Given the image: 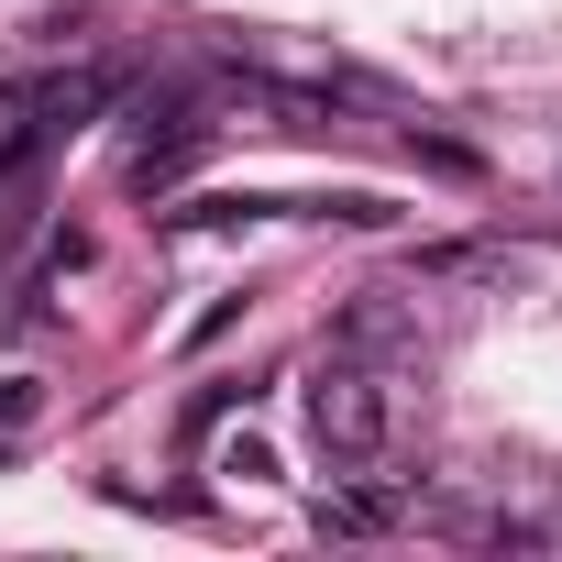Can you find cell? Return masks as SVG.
Returning <instances> with one entry per match:
<instances>
[{
	"instance_id": "1",
	"label": "cell",
	"mask_w": 562,
	"mask_h": 562,
	"mask_svg": "<svg viewBox=\"0 0 562 562\" xmlns=\"http://www.w3.org/2000/svg\"><path fill=\"white\" fill-rule=\"evenodd\" d=\"M310 441H321L331 474L386 463V441H397V397H386V375H375V364H321V375H310Z\"/></svg>"
},
{
	"instance_id": "2",
	"label": "cell",
	"mask_w": 562,
	"mask_h": 562,
	"mask_svg": "<svg viewBox=\"0 0 562 562\" xmlns=\"http://www.w3.org/2000/svg\"><path fill=\"white\" fill-rule=\"evenodd\" d=\"M232 111H265V133H331V122H342V111H331L321 89H288V78H254V67L232 78Z\"/></svg>"
},
{
	"instance_id": "3",
	"label": "cell",
	"mask_w": 562,
	"mask_h": 562,
	"mask_svg": "<svg viewBox=\"0 0 562 562\" xmlns=\"http://www.w3.org/2000/svg\"><path fill=\"white\" fill-rule=\"evenodd\" d=\"M122 100V67H67V78H45L34 89V111H45V133H78L89 111H111Z\"/></svg>"
},
{
	"instance_id": "4",
	"label": "cell",
	"mask_w": 562,
	"mask_h": 562,
	"mask_svg": "<svg viewBox=\"0 0 562 562\" xmlns=\"http://www.w3.org/2000/svg\"><path fill=\"white\" fill-rule=\"evenodd\" d=\"M386 518H397V507H386L375 485H342V496H321V507H310V529H321V540H375Z\"/></svg>"
},
{
	"instance_id": "5",
	"label": "cell",
	"mask_w": 562,
	"mask_h": 562,
	"mask_svg": "<svg viewBox=\"0 0 562 562\" xmlns=\"http://www.w3.org/2000/svg\"><path fill=\"white\" fill-rule=\"evenodd\" d=\"M408 276H419V288H463V276H507V254H485V243H441V254H419Z\"/></svg>"
},
{
	"instance_id": "6",
	"label": "cell",
	"mask_w": 562,
	"mask_h": 562,
	"mask_svg": "<svg viewBox=\"0 0 562 562\" xmlns=\"http://www.w3.org/2000/svg\"><path fill=\"white\" fill-rule=\"evenodd\" d=\"M34 133H45L34 89H0V166H23V155H34Z\"/></svg>"
},
{
	"instance_id": "7",
	"label": "cell",
	"mask_w": 562,
	"mask_h": 562,
	"mask_svg": "<svg viewBox=\"0 0 562 562\" xmlns=\"http://www.w3.org/2000/svg\"><path fill=\"white\" fill-rule=\"evenodd\" d=\"M353 353H375V342H397V310H353V331H342Z\"/></svg>"
},
{
	"instance_id": "8",
	"label": "cell",
	"mask_w": 562,
	"mask_h": 562,
	"mask_svg": "<svg viewBox=\"0 0 562 562\" xmlns=\"http://www.w3.org/2000/svg\"><path fill=\"white\" fill-rule=\"evenodd\" d=\"M221 474H243V485H265V474H276V452H265V441H232V452H221Z\"/></svg>"
},
{
	"instance_id": "9",
	"label": "cell",
	"mask_w": 562,
	"mask_h": 562,
	"mask_svg": "<svg viewBox=\"0 0 562 562\" xmlns=\"http://www.w3.org/2000/svg\"><path fill=\"white\" fill-rule=\"evenodd\" d=\"M23 419H34V386H23V375H0V430H23Z\"/></svg>"
}]
</instances>
